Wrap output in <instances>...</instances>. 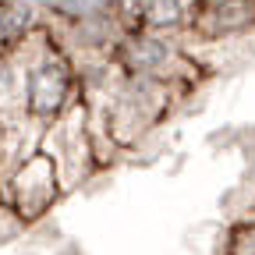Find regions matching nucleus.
I'll use <instances>...</instances> for the list:
<instances>
[{"label": "nucleus", "mask_w": 255, "mask_h": 255, "mask_svg": "<svg viewBox=\"0 0 255 255\" xmlns=\"http://www.w3.org/2000/svg\"><path fill=\"white\" fill-rule=\"evenodd\" d=\"M128 4H131V14L138 25L156 28V32L184 25L191 18V11H199V7H191V0H128Z\"/></svg>", "instance_id": "nucleus-3"}, {"label": "nucleus", "mask_w": 255, "mask_h": 255, "mask_svg": "<svg viewBox=\"0 0 255 255\" xmlns=\"http://www.w3.org/2000/svg\"><path fill=\"white\" fill-rule=\"evenodd\" d=\"M57 195V174H53V159L50 156H36L28 159L25 170L18 174V202L25 209V216L43 213Z\"/></svg>", "instance_id": "nucleus-2"}, {"label": "nucleus", "mask_w": 255, "mask_h": 255, "mask_svg": "<svg viewBox=\"0 0 255 255\" xmlns=\"http://www.w3.org/2000/svg\"><path fill=\"white\" fill-rule=\"evenodd\" d=\"M68 85H71V75L64 68L60 57H46L36 71L28 75V103L32 110L39 114H57L68 100Z\"/></svg>", "instance_id": "nucleus-1"}]
</instances>
